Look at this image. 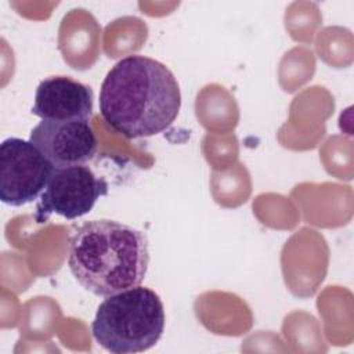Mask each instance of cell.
<instances>
[{
	"label": "cell",
	"instance_id": "6da1fadb",
	"mask_svg": "<svg viewBox=\"0 0 354 354\" xmlns=\"http://www.w3.org/2000/svg\"><path fill=\"white\" fill-rule=\"evenodd\" d=\"M100 113L126 138L165 131L181 108V91L173 72L158 59L127 55L106 73L100 88Z\"/></svg>",
	"mask_w": 354,
	"mask_h": 354
},
{
	"label": "cell",
	"instance_id": "7a4b0ae2",
	"mask_svg": "<svg viewBox=\"0 0 354 354\" xmlns=\"http://www.w3.org/2000/svg\"><path fill=\"white\" fill-rule=\"evenodd\" d=\"M149 264L147 235L120 221L90 220L72 235L68 267L77 283L95 296L136 288Z\"/></svg>",
	"mask_w": 354,
	"mask_h": 354
},
{
	"label": "cell",
	"instance_id": "3957f363",
	"mask_svg": "<svg viewBox=\"0 0 354 354\" xmlns=\"http://www.w3.org/2000/svg\"><path fill=\"white\" fill-rule=\"evenodd\" d=\"M165 321L159 295L138 285L105 297L91 322V333L109 353H142L159 342Z\"/></svg>",
	"mask_w": 354,
	"mask_h": 354
},
{
	"label": "cell",
	"instance_id": "277c9868",
	"mask_svg": "<svg viewBox=\"0 0 354 354\" xmlns=\"http://www.w3.org/2000/svg\"><path fill=\"white\" fill-rule=\"evenodd\" d=\"M54 166L28 140L8 137L0 144V201L19 207L39 199Z\"/></svg>",
	"mask_w": 354,
	"mask_h": 354
},
{
	"label": "cell",
	"instance_id": "5b68a950",
	"mask_svg": "<svg viewBox=\"0 0 354 354\" xmlns=\"http://www.w3.org/2000/svg\"><path fill=\"white\" fill-rule=\"evenodd\" d=\"M106 194L108 183L95 176L88 166L54 167L48 184L36 203L35 218L37 223H43L55 213L75 220L87 214L95 202Z\"/></svg>",
	"mask_w": 354,
	"mask_h": 354
},
{
	"label": "cell",
	"instance_id": "8992f818",
	"mask_svg": "<svg viewBox=\"0 0 354 354\" xmlns=\"http://www.w3.org/2000/svg\"><path fill=\"white\" fill-rule=\"evenodd\" d=\"M29 141L55 169L86 165L98 148L88 120H41L32 129Z\"/></svg>",
	"mask_w": 354,
	"mask_h": 354
},
{
	"label": "cell",
	"instance_id": "52a82bcc",
	"mask_svg": "<svg viewBox=\"0 0 354 354\" xmlns=\"http://www.w3.org/2000/svg\"><path fill=\"white\" fill-rule=\"evenodd\" d=\"M32 113L41 120H90L93 90L69 76L46 77L36 88Z\"/></svg>",
	"mask_w": 354,
	"mask_h": 354
}]
</instances>
